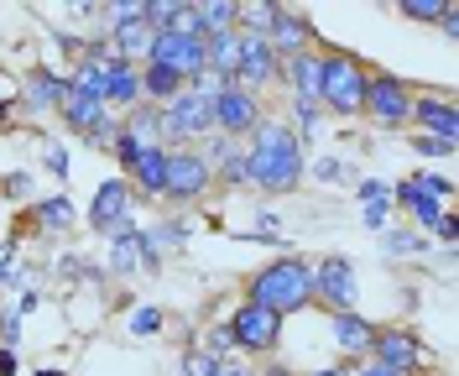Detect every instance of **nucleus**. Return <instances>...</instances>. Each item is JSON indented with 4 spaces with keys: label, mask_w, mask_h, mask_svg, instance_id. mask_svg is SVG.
I'll list each match as a JSON object with an SVG mask.
<instances>
[{
    "label": "nucleus",
    "mask_w": 459,
    "mask_h": 376,
    "mask_svg": "<svg viewBox=\"0 0 459 376\" xmlns=\"http://www.w3.org/2000/svg\"><path fill=\"white\" fill-rule=\"evenodd\" d=\"M183 94V79L172 74V68H162V63H142V100L146 105H172Z\"/></svg>",
    "instance_id": "nucleus-21"
},
{
    "label": "nucleus",
    "mask_w": 459,
    "mask_h": 376,
    "mask_svg": "<svg viewBox=\"0 0 459 376\" xmlns=\"http://www.w3.org/2000/svg\"><path fill=\"white\" fill-rule=\"evenodd\" d=\"M412 126L418 136H438V142H459V110L449 94H412Z\"/></svg>",
    "instance_id": "nucleus-13"
},
{
    "label": "nucleus",
    "mask_w": 459,
    "mask_h": 376,
    "mask_svg": "<svg viewBox=\"0 0 459 376\" xmlns=\"http://www.w3.org/2000/svg\"><path fill=\"white\" fill-rule=\"evenodd\" d=\"M31 214H37V231H53V235H63V231H74V225H79V209H74V199H68V194L42 199Z\"/></svg>",
    "instance_id": "nucleus-22"
},
{
    "label": "nucleus",
    "mask_w": 459,
    "mask_h": 376,
    "mask_svg": "<svg viewBox=\"0 0 459 376\" xmlns=\"http://www.w3.org/2000/svg\"><path fill=\"white\" fill-rule=\"evenodd\" d=\"M256 126H261V94H251V89H240V84H225L214 94V131H220V136L240 142V136H251Z\"/></svg>",
    "instance_id": "nucleus-10"
},
{
    "label": "nucleus",
    "mask_w": 459,
    "mask_h": 376,
    "mask_svg": "<svg viewBox=\"0 0 459 376\" xmlns=\"http://www.w3.org/2000/svg\"><path fill=\"white\" fill-rule=\"evenodd\" d=\"M31 376H68V372H57V366H37Z\"/></svg>",
    "instance_id": "nucleus-45"
},
{
    "label": "nucleus",
    "mask_w": 459,
    "mask_h": 376,
    "mask_svg": "<svg viewBox=\"0 0 459 376\" xmlns=\"http://www.w3.org/2000/svg\"><path fill=\"white\" fill-rule=\"evenodd\" d=\"M314 178L318 183H350V162H340V157H324L314 168Z\"/></svg>",
    "instance_id": "nucleus-33"
},
{
    "label": "nucleus",
    "mask_w": 459,
    "mask_h": 376,
    "mask_svg": "<svg viewBox=\"0 0 459 376\" xmlns=\"http://www.w3.org/2000/svg\"><path fill=\"white\" fill-rule=\"evenodd\" d=\"M246 303L272 309L277 319L308 309V303H314V261L308 257H272L256 277L246 283Z\"/></svg>",
    "instance_id": "nucleus-2"
},
{
    "label": "nucleus",
    "mask_w": 459,
    "mask_h": 376,
    "mask_svg": "<svg viewBox=\"0 0 459 376\" xmlns=\"http://www.w3.org/2000/svg\"><path fill=\"white\" fill-rule=\"evenodd\" d=\"M131 173V194H146V199H162V188H168V146H146L142 157L126 168Z\"/></svg>",
    "instance_id": "nucleus-16"
},
{
    "label": "nucleus",
    "mask_w": 459,
    "mask_h": 376,
    "mask_svg": "<svg viewBox=\"0 0 459 376\" xmlns=\"http://www.w3.org/2000/svg\"><path fill=\"white\" fill-rule=\"evenodd\" d=\"M366 84L371 74L355 53H318V105L329 116H366Z\"/></svg>",
    "instance_id": "nucleus-3"
},
{
    "label": "nucleus",
    "mask_w": 459,
    "mask_h": 376,
    "mask_svg": "<svg viewBox=\"0 0 459 376\" xmlns=\"http://www.w3.org/2000/svg\"><path fill=\"white\" fill-rule=\"evenodd\" d=\"M204 355H209V361H230V350H235V340H230V329L225 324H214V329H209V335H204Z\"/></svg>",
    "instance_id": "nucleus-31"
},
{
    "label": "nucleus",
    "mask_w": 459,
    "mask_h": 376,
    "mask_svg": "<svg viewBox=\"0 0 459 376\" xmlns=\"http://www.w3.org/2000/svg\"><path fill=\"white\" fill-rule=\"evenodd\" d=\"M371 361L392 366L397 376H418V372H423V366L433 361V350H429V340H423L418 329H407V324H392V329H376Z\"/></svg>",
    "instance_id": "nucleus-7"
},
{
    "label": "nucleus",
    "mask_w": 459,
    "mask_h": 376,
    "mask_svg": "<svg viewBox=\"0 0 459 376\" xmlns=\"http://www.w3.org/2000/svg\"><path fill=\"white\" fill-rule=\"evenodd\" d=\"M42 162H48V173H53V178H68V152H63L57 142L42 146Z\"/></svg>",
    "instance_id": "nucleus-36"
},
{
    "label": "nucleus",
    "mask_w": 459,
    "mask_h": 376,
    "mask_svg": "<svg viewBox=\"0 0 459 376\" xmlns=\"http://www.w3.org/2000/svg\"><path fill=\"white\" fill-rule=\"evenodd\" d=\"M214 131V100L209 94H199V89H183L172 105H162V136H168V152H178V146H194L204 142Z\"/></svg>",
    "instance_id": "nucleus-4"
},
{
    "label": "nucleus",
    "mask_w": 459,
    "mask_h": 376,
    "mask_svg": "<svg viewBox=\"0 0 459 376\" xmlns=\"http://www.w3.org/2000/svg\"><path fill=\"white\" fill-rule=\"evenodd\" d=\"M209 376H256V372H251L246 361H235V355H230V361H214V372H209Z\"/></svg>",
    "instance_id": "nucleus-39"
},
{
    "label": "nucleus",
    "mask_w": 459,
    "mask_h": 376,
    "mask_svg": "<svg viewBox=\"0 0 459 376\" xmlns=\"http://www.w3.org/2000/svg\"><path fill=\"white\" fill-rule=\"evenodd\" d=\"M360 225L371 235H381V231H392V194L386 199H371L366 209H360Z\"/></svg>",
    "instance_id": "nucleus-29"
},
{
    "label": "nucleus",
    "mask_w": 459,
    "mask_h": 376,
    "mask_svg": "<svg viewBox=\"0 0 459 376\" xmlns=\"http://www.w3.org/2000/svg\"><path fill=\"white\" fill-rule=\"evenodd\" d=\"M225 329H230V340H235V350H256V355H272L277 340H282V319L272 314V309H256V303H240L225 319Z\"/></svg>",
    "instance_id": "nucleus-9"
},
{
    "label": "nucleus",
    "mask_w": 459,
    "mask_h": 376,
    "mask_svg": "<svg viewBox=\"0 0 459 376\" xmlns=\"http://www.w3.org/2000/svg\"><path fill=\"white\" fill-rule=\"evenodd\" d=\"M209 372H214V361H209V355H204L199 345L183 350V372H178V376H209Z\"/></svg>",
    "instance_id": "nucleus-34"
},
{
    "label": "nucleus",
    "mask_w": 459,
    "mask_h": 376,
    "mask_svg": "<svg viewBox=\"0 0 459 376\" xmlns=\"http://www.w3.org/2000/svg\"><path fill=\"white\" fill-rule=\"evenodd\" d=\"M110 272L115 277H136L142 272V231H126L110 240Z\"/></svg>",
    "instance_id": "nucleus-23"
},
{
    "label": "nucleus",
    "mask_w": 459,
    "mask_h": 376,
    "mask_svg": "<svg viewBox=\"0 0 459 376\" xmlns=\"http://www.w3.org/2000/svg\"><path fill=\"white\" fill-rule=\"evenodd\" d=\"M246 173H251V188L272 194V199L292 194V188L308 178L303 142H298V131H292L287 120H266L261 116V126L246 136Z\"/></svg>",
    "instance_id": "nucleus-1"
},
{
    "label": "nucleus",
    "mask_w": 459,
    "mask_h": 376,
    "mask_svg": "<svg viewBox=\"0 0 459 376\" xmlns=\"http://www.w3.org/2000/svg\"><path fill=\"white\" fill-rule=\"evenodd\" d=\"M314 376H350V366L340 361V366H324V372H314Z\"/></svg>",
    "instance_id": "nucleus-44"
},
{
    "label": "nucleus",
    "mask_w": 459,
    "mask_h": 376,
    "mask_svg": "<svg viewBox=\"0 0 459 376\" xmlns=\"http://www.w3.org/2000/svg\"><path fill=\"white\" fill-rule=\"evenodd\" d=\"M366 116H376L381 126H407V116H412V84L397 79V74H371Z\"/></svg>",
    "instance_id": "nucleus-12"
},
{
    "label": "nucleus",
    "mask_w": 459,
    "mask_h": 376,
    "mask_svg": "<svg viewBox=\"0 0 459 376\" xmlns=\"http://www.w3.org/2000/svg\"><path fill=\"white\" fill-rule=\"evenodd\" d=\"M256 376H298V372H292V366H287V361H266V366H261Z\"/></svg>",
    "instance_id": "nucleus-42"
},
{
    "label": "nucleus",
    "mask_w": 459,
    "mask_h": 376,
    "mask_svg": "<svg viewBox=\"0 0 459 376\" xmlns=\"http://www.w3.org/2000/svg\"><path fill=\"white\" fill-rule=\"evenodd\" d=\"M89 231L115 240V235L136 231V214H131V183L126 178H105L89 199Z\"/></svg>",
    "instance_id": "nucleus-6"
},
{
    "label": "nucleus",
    "mask_w": 459,
    "mask_h": 376,
    "mask_svg": "<svg viewBox=\"0 0 459 376\" xmlns=\"http://www.w3.org/2000/svg\"><path fill=\"white\" fill-rule=\"evenodd\" d=\"M22 366H16V350H0V376H16Z\"/></svg>",
    "instance_id": "nucleus-43"
},
{
    "label": "nucleus",
    "mask_w": 459,
    "mask_h": 376,
    "mask_svg": "<svg viewBox=\"0 0 459 376\" xmlns=\"http://www.w3.org/2000/svg\"><path fill=\"white\" fill-rule=\"evenodd\" d=\"M314 303H324L329 314H350L360 303V283H355V261L350 257H318L314 261Z\"/></svg>",
    "instance_id": "nucleus-5"
},
{
    "label": "nucleus",
    "mask_w": 459,
    "mask_h": 376,
    "mask_svg": "<svg viewBox=\"0 0 459 376\" xmlns=\"http://www.w3.org/2000/svg\"><path fill=\"white\" fill-rule=\"evenodd\" d=\"M16 345H22V319L0 314V350H16Z\"/></svg>",
    "instance_id": "nucleus-37"
},
{
    "label": "nucleus",
    "mask_w": 459,
    "mask_h": 376,
    "mask_svg": "<svg viewBox=\"0 0 459 376\" xmlns=\"http://www.w3.org/2000/svg\"><path fill=\"white\" fill-rule=\"evenodd\" d=\"M142 105V68L115 58L105 68V110H136Z\"/></svg>",
    "instance_id": "nucleus-17"
},
{
    "label": "nucleus",
    "mask_w": 459,
    "mask_h": 376,
    "mask_svg": "<svg viewBox=\"0 0 459 376\" xmlns=\"http://www.w3.org/2000/svg\"><path fill=\"white\" fill-rule=\"evenodd\" d=\"M418 157H455V142H438V136H412Z\"/></svg>",
    "instance_id": "nucleus-35"
},
{
    "label": "nucleus",
    "mask_w": 459,
    "mask_h": 376,
    "mask_svg": "<svg viewBox=\"0 0 459 376\" xmlns=\"http://www.w3.org/2000/svg\"><path fill=\"white\" fill-rule=\"evenodd\" d=\"M146 63H162V68H172L183 84H194L204 68H209V53H204V37H183V31H162L157 42H152V53H146Z\"/></svg>",
    "instance_id": "nucleus-11"
},
{
    "label": "nucleus",
    "mask_w": 459,
    "mask_h": 376,
    "mask_svg": "<svg viewBox=\"0 0 459 376\" xmlns=\"http://www.w3.org/2000/svg\"><path fill=\"white\" fill-rule=\"evenodd\" d=\"M0 199H31V173H5L0 178Z\"/></svg>",
    "instance_id": "nucleus-32"
},
{
    "label": "nucleus",
    "mask_w": 459,
    "mask_h": 376,
    "mask_svg": "<svg viewBox=\"0 0 459 376\" xmlns=\"http://www.w3.org/2000/svg\"><path fill=\"white\" fill-rule=\"evenodd\" d=\"M209 173L220 178L225 188H251V173H246V146L235 142V146H230V152H225V157H220V162L209 168Z\"/></svg>",
    "instance_id": "nucleus-26"
},
{
    "label": "nucleus",
    "mask_w": 459,
    "mask_h": 376,
    "mask_svg": "<svg viewBox=\"0 0 459 376\" xmlns=\"http://www.w3.org/2000/svg\"><path fill=\"white\" fill-rule=\"evenodd\" d=\"M355 194H360V204H371V199H386L392 188H386L381 178H360V188H355Z\"/></svg>",
    "instance_id": "nucleus-38"
},
{
    "label": "nucleus",
    "mask_w": 459,
    "mask_h": 376,
    "mask_svg": "<svg viewBox=\"0 0 459 376\" xmlns=\"http://www.w3.org/2000/svg\"><path fill=\"white\" fill-rule=\"evenodd\" d=\"M235 5H240V0H199L194 11H199L204 37H214V31H235Z\"/></svg>",
    "instance_id": "nucleus-24"
},
{
    "label": "nucleus",
    "mask_w": 459,
    "mask_h": 376,
    "mask_svg": "<svg viewBox=\"0 0 459 376\" xmlns=\"http://www.w3.org/2000/svg\"><path fill=\"white\" fill-rule=\"evenodd\" d=\"M282 84L298 94V100H318V53H298V58L282 63Z\"/></svg>",
    "instance_id": "nucleus-20"
},
{
    "label": "nucleus",
    "mask_w": 459,
    "mask_h": 376,
    "mask_svg": "<svg viewBox=\"0 0 459 376\" xmlns=\"http://www.w3.org/2000/svg\"><path fill=\"white\" fill-rule=\"evenodd\" d=\"M126 324H131V335H136V340H152V335L162 329V309H157V303H142V309H131Z\"/></svg>",
    "instance_id": "nucleus-28"
},
{
    "label": "nucleus",
    "mask_w": 459,
    "mask_h": 376,
    "mask_svg": "<svg viewBox=\"0 0 459 376\" xmlns=\"http://www.w3.org/2000/svg\"><path fill=\"white\" fill-rule=\"evenodd\" d=\"M381 257H429L423 231H381Z\"/></svg>",
    "instance_id": "nucleus-25"
},
{
    "label": "nucleus",
    "mask_w": 459,
    "mask_h": 376,
    "mask_svg": "<svg viewBox=\"0 0 459 376\" xmlns=\"http://www.w3.org/2000/svg\"><path fill=\"white\" fill-rule=\"evenodd\" d=\"M392 204H402V209L412 214V225H418V231H433V225H438V220L449 214V209H444L438 199H429V194H423V188H418L412 178H402L397 188H392Z\"/></svg>",
    "instance_id": "nucleus-18"
},
{
    "label": "nucleus",
    "mask_w": 459,
    "mask_h": 376,
    "mask_svg": "<svg viewBox=\"0 0 459 376\" xmlns=\"http://www.w3.org/2000/svg\"><path fill=\"white\" fill-rule=\"evenodd\" d=\"M329 329H334V345H340V355L371 361L376 329H381V324H371V319L360 314V309H350V314H329Z\"/></svg>",
    "instance_id": "nucleus-15"
},
{
    "label": "nucleus",
    "mask_w": 459,
    "mask_h": 376,
    "mask_svg": "<svg viewBox=\"0 0 459 376\" xmlns=\"http://www.w3.org/2000/svg\"><path fill=\"white\" fill-rule=\"evenodd\" d=\"M438 27L449 31V37H459V5H455V0H444V11H438Z\"/></svg>",
    "instance_id": "nucleus-40"
},
{
    "label": "nucleus",
    "mask_w": 459,
    "mask_h": 376,
    "mask_svg": "<svg viewBox=\"0 0 459 376\" xmlns=\"http://www.w3.org/2000/svg\"><path fill=\"white\" fill-rule=\"evenodd\" d=\"M318 116H324V105H318V100H298V94H292V131H298V142L318 131Z\"/></svg>",
    "instance_id": "nucleus-27"
},
{
    "label": "nucleus",
    "mask_w": 459,
    "mask_h": 376,
    "mask_svg": "<svg viewBox=\"0 0 459 376\" xmlns=\"http://www.w3.org/2000/svg\"><path fill=\"white\" fill-rule=\"evenodd\" d=\"M63 94H68V79H63V74H53V68H31L27 89H22L27 110H57V105H63Z\"/></svg>",
    "instance_id": "nucleus-19"
},
{
    "label": "nucleus",
    "mask_w": 459,
    "mask_h": 376,
    "mask_svg": "<svg viewBox=\"0 0 459 376\" xmlns=\"http://www.w3.org/2000/svg\"><path fill=\"white\" fill-rule=\"evenodd\" d=\"M433 235H438L444 246H455V240H459V220H455V214H444V220L433 225Z\"/></svg>",
    "instance_id": "nucleus-41"
},
{
    "label": "nucleus",
    "mask_w": 459,
    "mask_h": 376,
    "mask_svg": "<svg viewBox=\"0 0 459 376\" xmlns=\"http://www.w3.org/2000/svg\"><path fill=\"white\" fill-rule=\"evenodd\" d=\"M266 42H272L277 63L298 58V53H308V42H314V22H308V11L277 5V16H272V31H266Z\"/></svg>",
    "instance_id": "nucleus-14"
},
{
    "label": "nucleus",
    "mask_w": 459,
    "mask_h": 376,
    "mask_svg": "<svg viewBox=\"0 0 459 376\" xmlns=\"http://www.w3.org/2000/svg\"><path fill=\"white\" fill-rule=\"evenodd\" d=\"M209 183H214V173H209V162L199 157V146H178V152H168V188H162V199L199 204L204 194H209Z\"/></svg>",
    "instance_id": "nucleus-8"
},
{
    "label": "nucleus",
    "mask_w": 459,
    "mask_h": 376,
    "mask_svg": "<svg viewBox=\"0 0 459 376\" xmlns=\"http://www.w3.org/2000/svg\"><path fill=\"white\" fill-rule=\"evenodd\" d=\"M397 11L407 16V22H438V11H444V0H397Z\"/></svg>",
    "instance_id": "nucleus-30"
}]
</instances>
